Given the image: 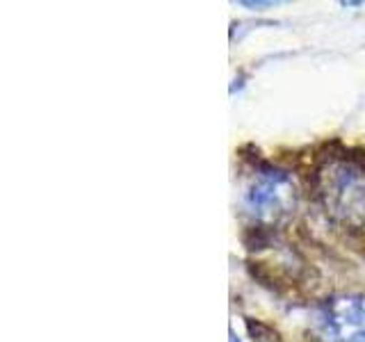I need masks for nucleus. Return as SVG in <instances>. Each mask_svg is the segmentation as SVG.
I'll use <instances>...</instances> for the list:
<instances>
[{"instance_id": "3", "label": "nucleus", "mask_w": 365, "mask_h": 342, "mask_svg": "<svg viewBox=\"0 0 365 342\" xmlns=\"http://www.w3.org/2000/svg\"><path fill=\"white\" fill-rule=\"evenodd\" d=\"M247 208L262 222H281L294 210V187L292 180L279 171L260 174L245 194Z\"/></svg>"}, {"instance_id": "1", "label": "nucleus", "mask_w": 365, "mask_h": 342, "mask_svg": "<svg viewBox=\"0 0 365 342\" xmlns=\"http://www.w3.org/2000/svg\"><path fill=\"white\" fill-rule=\"evenodd\" d=\"M317 180L327 212L349 226L365 224V167L345 160L327 162Z\"/></svg>"}, {"instance_id": "2", "label": "nucleus", "mask_w": 365, "mask_h": 342, "mask_svg": "<svg viewBox=\"0 0 365 342\" xmlns=\"http://www.w3.org/2000/svg\"><path fill=\"white\" fill-rule=\"evenodd\" d=\"M322 342H365V296H336L317 315Z\"/></svg>"}]
</instances>
